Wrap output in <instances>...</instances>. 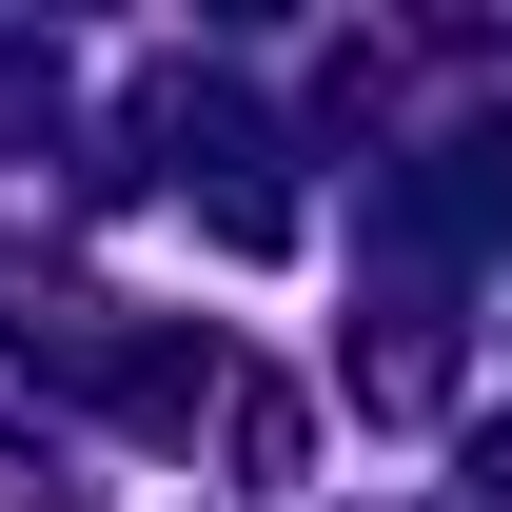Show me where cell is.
<instances>
[]
</instances>
